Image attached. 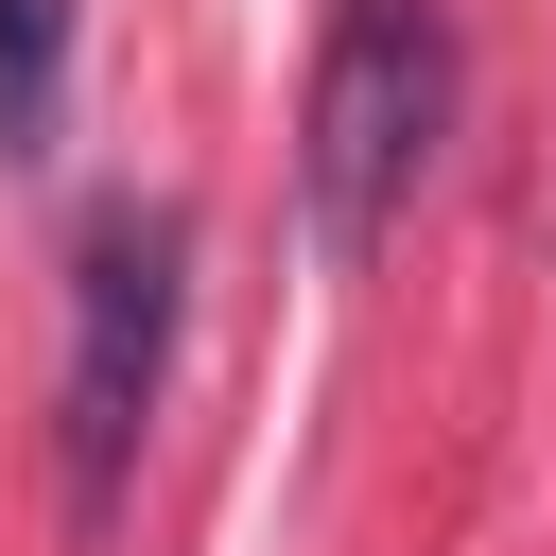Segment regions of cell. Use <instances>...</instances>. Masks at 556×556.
Masks as SVG:
<instances>
[{
	"mask_svg": "<svg viewBox=\"0 0 556 556\" xmlns=\"http://www.w3.org/2000/svg\"><path fill=\"white\" fill-rule=\"evenodd\" d=\"M174 295H191V208H156V191L87 208V243H70V365H52V486H70L87 539L122 521V469H139V434H156Z\"/></svg>",
	"mask_w": 556,
	"mask_h": 556,
	"instance_id": "1",
	"label": "cell"
},
{
	"mask_svg": "<svg viewBox=\"0 0 556 556\" xmlns=\"http://www.w3.org/2000/svg\"><path fill=\"white\" fill-rule=\"evenodd\" d=\"M452 139V17L434 0H330V52H313V104H295V191H313V243L365 261L417 174Z\"/></svg>",
	"mask_w": 556,
	"mask_h": 556,
	"instance_id": "2",
	"label": "cell"
},
{
	"mask_svg": "<svg viewBox=\"0 0 556 556\" xmlns=\"http://www.w3.org/2000/svg\"><path fill=\"white\" fill-rule=\"evenodd\" d=\"M70 104V0H0V156H52Z\"/></svg>",
	"mask_w": 556,
	"mask_h": 556,
	"instance_id": "3",
	"label": "cell"
}]
</instances>
